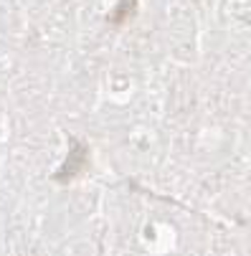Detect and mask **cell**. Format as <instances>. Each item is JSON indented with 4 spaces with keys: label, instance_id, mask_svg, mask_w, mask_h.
Segmentation results:
<instances>
[{
    "label": "cell",
    "instance_id": "6da1fadb",
    "mask_svg": "<svg viewBox=\"0 0 251 256\" xmlns=\"http://www.w3.org/2000/svg\"><path fill=\"white\" fill-rule=\"evenodd\" d=\"M132 13H134V0H120L117 10L112 13V20H114V23H124Z\"/></svg>",
    "mask_w": 251,
    "mask_h": 256
}]
</instances>
